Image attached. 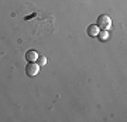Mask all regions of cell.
<instances>
[{"mask_svg":"<svg viewBox=\"0 0 127 122\" xmlns=\"http://www.w3.org/2000/svg\"><path fill=\"white\" fill-rule=\"evenodd\" d=\"M97 27L102 28V30H109L110 26H112V20H110V17L107 16V14H102V16H99L97 17Z\"/></svg>","mask_w":127,"mask_h":122,"instance_id":"obj_1","label":"cell"},{"mask_svg":"<svg viewBox=\"0 0 127 122\" xmlns=\"http://www.w3.org/2000/svg\"><path fill=\"white\" fill-rule=\"evenodd\" d=\"M40 71V65L34 61V63H28L26 65V74H27L28 77H35L37 74Z\"/></svg>","mask_w":127,"mask_h":122,"instance_id":"obj_2","label":"cell"},{"mask_svg":"<svg viewBox=\"0 0 127 122\" xmlns=\"http://www.w3.org/2000/svg\"><path fill=\"white\" fill-rule=\"evenodd\" d=\"M37 58H38V53L35 50H28L26 53V60L28 63H34V61H37Z\"/></svg>","mask_w":127,"mask_h":122,"instance_id":"obj_3","label":"cell"},{"mask_svg":"<svg viewBox=\"0 0 127 122\" xmlns=\"http://www.w3.org/2000/svg\"><path fill=\"white\" fill-rule=\"evenodd\" d=\"M99 31H100V28L97 27L96 24L89 26V27H88V30H86V33H88V36H89V37H96L97 34H99Z\"/></svg>","mask_w":127,"mask_h":122,"instance_id":"obj_4","label":"cell"},{"mask_svg":"<svg viewBox=\"0 0 127 122\" xmlns=\"http://www.w3.org/2000/svg\"><path fill=\"white\" fill-rule=\"evenodd\" d=\"M96 37H99L100 41H106L109 38V33H107V30H102V31H99V34Z\"/></svg>","mask_w":127,"mask_h":122,"instance_id":"obj_5","label":"cell"},{"mask_svg":"<svg viewBox=\"0 0 127 122\" xmlns=\"http://www.w3.org/2000/svg\"><path fill=\"white\" fill-rule=\"evenodd\" d=\"M40 67H42V65H45L47 64V57L45 55H38V58H37V61H35Z\"/></svg>","mask_w":127,"mask_h":122,"instance_id":"obj_6","label":"cell"}]
</instances>
